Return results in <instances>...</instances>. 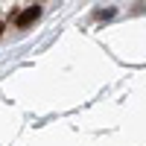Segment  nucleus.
Segmentation results:
<instances>
[{"mask_svg":"<svg viewBox=\"0 0 146 146\" xmlns=\"http://www.w3.org/2000/svg\"><path fill=\"white\" fill-rule=\"evenodd\" d=\"M38 15H41V9H38V6H29L27 12H21V15H18V27H29Z\"/></svg>","mask_w":146,"mask_h":146,"instance_id":"obj_1","label":"nucleus"},{"mask_svg":"<svg viewBox=\"0 0 146 146\" xmlns=\"http://www.w3.org/2000/svg\"><path fill=\"white\" fill-rule=\"evenodd\" d=\"M0 32H3V23H0Z\"/></svg>","mask_w":146,"mask_h":146,"instance_id":"obj_2","label":"nucleus"}]
</instances>
